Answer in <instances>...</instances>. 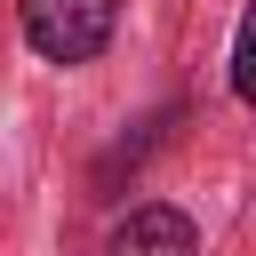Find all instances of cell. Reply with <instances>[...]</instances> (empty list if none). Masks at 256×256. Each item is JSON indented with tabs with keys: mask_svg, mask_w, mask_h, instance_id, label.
<instances>
[{
	"mask_svg": "<svg viewBox=\"0 0 256 256\" xmlns=\"http://www.w3.org/2000/svg\"><path fill=\"white\" fill-rule=\"evenodd\" d=\"M16 16L48 64H88L112 40V0H16Z\"/></svg>",
	"mask_w": 256,
	"mask_h": 256,
	"instance_id": "6da1fadb",
	"label": "cell"
},
{
	"mask_svg": "<svg viewBox=\"0 0 256 256\" xmlns=\"http://www.w3.org/2000/svg\"><path fill=\"white\" fill-rule=\"evenodd\" d=\"M200 232H192V216H176V208H136V216H120L112 224V248L120 256H144V248H160V256H184Z\"/></svg>",
	"mask_w": 256,
	"mask_h": 256,
	"instance_id": "7a4b0ae2",
	"label": "cell"
}]
</instances>
